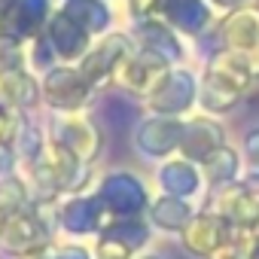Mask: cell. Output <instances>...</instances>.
I'll return each instance as SVG.
<instances>
[{"label": "cell", "mask_w": 259, "mask_h": 259, "mask_svg": "<svg viewBox=\"0 0 259 259\" xmlns=\"http://www.w3.org/2000/svg\"><path fill=\"white\" fill-rule=\"evenodd\" d=\"M55 204H34L31 201L25 210L10 217L4 223V238H0L4 250H10L13 256H25V259L43 256L55 238V229H58Z\"/></svg>", "instance_id": "7a4b0ae2"}, {"label": "cell", "mask_w": 259, "mask_h": 259, "mask_svg": "<svg viewBox=\"0 0 259 259\" xmlns=\"http://www.w3.org/2000/svg\"><path fill=\"white\" fill-rule=\"evenodd\" d=\"M40 89H43V107H49V113H82L92 110L98 98V92L89 85L82 70L67 61L49 67L40 76Z\"/></svg>", "instance_id": "5b68a950"}, {"label": "cell", "mask_w": 259, "mask_h": 259, "mask_svg": "<svg viewBox=\"0 0 259 259\" xmlns=\"http://www.w3.org/2000/svg\"><path fill=\"white\" fill-rule=\"evenodd\" d=\"M104 235H110V238L122 241L125 247H132V250L138 253L141 247H147V244H150V238H153V226H150V220L128 217V220H113V223L107 226V232H104Z\"/></svg>", "instance_id": "d4e9b609"}, {"label": "cell", "mask_w": 259, "mask_h": 259, "mask_svg": "<svg viewBox=\"0 0 259 259\" xmlns=\"http://www.w3.org/2000/svg\"><path fill=\"white\" fill-rule=\"evenodd\" d=\"M150 113L162 116H189L198 107V76L186 64L171 67L168 76L159 82V89L144 101Z\"/></svg>", "instance_id": "30bf717a"}, {"label": "cell", "mask_w": 259, "mask_h": 259, "mask_svg": "<svg viewBox=\"0 0 259 259\" xmlns=\"http://www.w3.org/2000/svg\"><path fill=\"white\" fill-rule=\"evenodd\" d=\"M0 101L10 104L16 113H37L43 107L40 76L31 67L4 73V76H0Z\"/></svg>", "instance_id": "d6986e66"}, {"label": "cell", "mask_w": 259, "mask_h": 259, "mask_svg": "<svg viewBox=\"0 0 259 259\" xmlns=\"http://www.w3.org/2000/svg\"><path fill=\"white\" fill-rule=\"evenodd\" d=\"M186 116H162V113H147L135 128H132V144L147 162H165L180 153Z\"/></svg>", "instance_id": "52a82bcc"}, {"label": "cell", "mask_w": 259, "mask_h": 259, "mask_svg": "<svg viewBox=\"0 0 259 259\" xmlns=\"http://www.w3.org/2000/svg\"><path fill=\"white\" fill-rule=\"evenodd\" d=\"M19 174H22V180H25L28 195H31L34 204H55L61 198V186H58V177H55L49 159L19 165Z\"/></svg>", "instance_id": "cb8c5ba5"}, {"label": "cell", "mask_w": 259, "mask_h": 259, "mask_svg": "<svg viewBox=\"0 0 259 259\" xmlns=\"http://www.w3.org/2000/svg\"><path fill=\"white\" fill-rule=\"evenodd\" d=\"M43 259H92V253L82 247V244H49Z\"/></svg>", "instance_id": "4dcf8cb0"}, {"label": "cell", "mask_w": 259, "mask_h": 259, "mask_svg": "<svg viewBox=\"0 0 259 259\" xmlns=\"http://www.w3.org/2000/svg\"><path fill=\"white\" fill-rule=\"evenodd\" d=\"M241 156H244V168H259V125L250 128L241 141Z\"/></svg>", "instance_id": "1f68e13d"}, {"label": "cell", "mask_w": 259, "mask_h": 259, "mask_svg": "<svg viewBox=\"0 0 259 259\" xmlns=\"http://www.w3.org/2000/svg\"><path fill=\"white\" fill-rule=\"evenodd\" d=\"M43 37H46L49 46L55 49L58 61H67V64H76V61L92 49V43H95V37H92L89 31H82V28H79L70 16H64L58 7H55L52 19L46 22Z\"/></svg>", "instance_id": "e0dca14e"}, {"label": "cell", "mask_w": 259, "mask_h": 259, "mask_svg": "<svg viewBox=\"0 0 259 259\" xmlns=\"http://www.w3.org/2000/svg\"><path fill=\"white\" fill-rule=\"evenodd\" d=\"M201 174H204L207 192L241 180V177H244V156H241V150L232 147V144H226L223 150H217V153L201 165Z\"/></svg>", "instance_id": "603a6c76"}, {"label": "cell", "mask_w": 259, "mask_h": 259, "mask_svg": "<svg viewBox=\"0 0 259 259\" xmlns=\"http://www.w3.org/2000/svg\"><path fill=\"white\" fill-rule=\"evenodd\" d=\"M22 67H28V43L4 31L0 34V76Z\"/></svg>", "instance_id": "4316f807"}, {"label": "cell", "mask_w": 259, "mask_h": 259, "mask_svg": "<svg viewBox=\"0 0 259 259\" xmlns=\"http://www.w3.org/2000/svg\"><path fill=\"white\" fill-rule=\"evenodd\" d=\"M95 192H98V198L104 201V207H107V213H110L113 220L144 217V213L150 210V201H153L147 183H144L135 171H125V168L98 177Z\"/></svg>", "instance_id": "8992f818"}, {"label": "cell", "mask_w": 259, "mask_h": 259, "mask_svg": "<svg viewBox=\"0 0 259 259\" xmlns=\"http://www.w3.org/2000/svg\"><path fill=\"white\" fill-rule=\"evenodd\" d=\"M28 204H31V195H28V186H25L22 174H13V177L0 180V220L7 223L10 217H16Z\"/></svg>", "instance_id": "484cf974"}, {"label": "cell", "mask_w": 259, "mask_h": 259, "mask_svg": "<svg viewBox=\"0 0 259 259\" xmlns=\"http://www.w3.org/2000/svg\"><path fill=\"white\" fill-rule=\"evenodd\" d=\"M58 64V55H55V49L49 46V40L40 34V37H34V40H28V67L37 73V76H43L49 67H55Z\"/></svg>", "instance_id": "83f0119b"}, {"label": "cell", "mask_w": 259, "mask_h": 259, "mask_svg": "<svg viewBox=\"0 0 259 259\" xmlns=\"http://www.w3.org/2000/svg\"><path fill=\"white\" fill-rule=\"evenodd\" d=\"M259 82L256 70L226 52V49H217L207 61H204V70L198 76V107L210 116H229L232 110H238V104L244 101V95H250V89Z\"/></svg>", "instance_id": "6da1fadb"}, {"label": "cell", "mask_w": 259, "mask_h": 259, "mask_svg": "<svg viewBox=\"0 0 259 259\" xmlns=\"http://www.w3.org/2000/svg\"><path fill=\"white\" fill-rule=\"evenodd\" d=\"M46 128H49V141L61 144L64 150H70L85 165H95L104 156L107 132L89 110H82V113H52Z\"/></svg>", "instance_id": "3957f363"}, {"label": "cell", "mask_w": 259, "mask_h": 259, "mask_svg": "<svg viewBox=\"0 0 259 259\" xmlns=\"http://www.w3.org/2000/svg\"><path fill=\"white\" fill-rule=\"evenodd\" d=\"M128 31H132L138 49L159 55V58L168 61L171 67L186 64V55H189V49H186V37H180V34L162 19V16H156V19H144V22H132V28H128Z\"/></svg>", "instance_id": "5bb4252c"}, {"label": "cell", "mask_w": 259, "mask_h": 259, "mask_svg": "<svg viewBox=\"0 0 259 259\" xmlns=\"http://www.w3.org/2000/svg\"><path fill=\"white\" fill-rule=\"evenodd\" d=\"M168 70H171V64L162 61L159 55L144 52V49H135L132 55L125 58V64L119 67L116 85H113V89H119V92H125V95H132V98L147 101V98L159 89V82L168 76Z\"/></svg>", "instance_id": "7c38bea8"}, {"label": "cell", "mask_w": 259, "mask_h": 259, "mask_svg": "<svg viewBox=\"0 0 259 259\" xmlns=\"http://www.w3.org/2000/svg\"><path fill=\"white\" fill-rule=\"evenodd\" d=\"M0 238H4V220H0Z\"/></svg>", "instance_id": "8d00e7d4"}, {"label": "cell", "mask_w": 259, "mask_h": 259, "mask_svg": "<svg viewBox=\"0 0 259 259\" xmlns=\"http://www.w3.org/2000/svg\"><path fill=\"white\" fill-rule=\"evenodd\" d=\"M162 19L186 40H198L207 28H213V10L207 0H165Z\"/></svg>", "instance_id": "ac0fdd59"}, {"label": "cell", "mask_w": 259, "mask_h": 259, "mask_svg": "<svg viewBox=\"0 0 259 259\" xmlns=\"http://www.w3.org/2000/svg\"><path fill=\"white\" fill-rule=\"evenodd\" d=\"M55 220H58L61 232L76 235V238L79 235H104L107 226L113 223V217L107 213V207L95 189L76 192V195H61L55 204Z\"/></svg>", "instance_id": "9c48e42d"}, {"label": "cell", "mask_w": 259, "mask_h": 259, "mask_svg": "<svg viewBox=\"0 0 259 259\" xmlns=\"http://www.w3.org/2000/svg\"><path fill=\"white\" fill-rule=\"evenodd\" d=\"M198 213L195 201L192 198H177V195H156L150 201V210H147V220L153 229L165 232V235H180L192 217Z\"/></svg>", "instance_id": "ffe728a7"}, {"label": "cell", "mask_w": 259, "mask_h": 259, "mask_svg": "<svg viewBox=\"0 0 259 259\" xmlns=\"http://www.w3.org/2000/svg\"><path fill=\"white\" fill-rule=\"evenodd\" d=\"M235 229L217 213V210H210L207 204L192 217V223L180 232V241H183V247L192 253V256H210L217 247H223L226 241H229V235H232Z\"/></svg>", "instance_id": "2e32d148"}, {"label": "cell", "mask_w": 259, "mask_h": 259, "mask_svg": "<svg viewBox=\"0 0 259 259\" xmlns=\"http://www.w3.org/2000/svg\"><path fill=\"white\" fill-rule=\"evenodd\" d=\"M16 128H19V113L0 101V141H13L16 138Z\"/></svg>", "instance_id": "836d02e7"}, {"label": "cell", "mask_w": 259, "mask_h": 259, "mask_svg": "<svg viewBox=\"0 0 259 259\" xmlns=\"http://www.w3.org/2000/svg\"><path fill=\"white\" fill-rule=\"evenodd\" d=\"M165 0H125V10L132 22H144V19H156L162 16Z\"/></svg>", "instance_id": "f546056e"}, {"label": "cell", "mask_w": 259, "mask_h": 259, "mask_svg": "<svg viewBox=\"0 0 259 259\" xmlns=\"http://www.w3.org/2000/svg\"><path fill=\"white\" fill-rule=\"evenodd\" d=\"M213 34L220 49L244 58L259 76V4L226 13L220 25H213Z\"/></svg>", "instance_id": "ba28073f"}, {"label": "cell", "mask_w": 259, "mask_h": 259, "mask_svg": "<svg viewBox=\"0 0 259 259\" xmlns=\"http://www.w3.org/2000/svg\"><path fill=\"white\" fill-rule=\"evenodd\" d=\"M138 49L132 31H122V28H113L110 34L98 37L92 43V49L76 61V67L82 70V76L89 79V85L95 92H104V89H113L116 85V73L119 67L125 64V58Z\"/></svg>", "instance_id": "277c9868"}, {"label": "cell", "mask_w": 259, "mask_h": 259, "mask_svg": "<svg viewBox=\"0 0 259 259\" xmlns=\"http://www.w3.org/2000/svg\"><path fill=\"white\" fill-rule=\"evenodd\" d=\"M210 4V10L213 13H235V10H241V7H250V4H256V0H207Z\"/></svg>", "instance_id": "e575fe53"}, {"label": "cell", "mask_w": 259, "mask_h": 259, "mask_svg": "<svg viewBox=\"0 0 259 259\" xmlns=\"http://www.w3.org/2000/svg\"><path fill=\"white\" fill-rule=\"evenodd\" d=\"M13 7H16V0H0V34L7 31V22H10Z\"/></svg>", "instance_id": "d590c367"}, {"label": "cell", "mask_w": 259, "mask_h": 259, "mask_svg": "<svg viewBox=\"0 0 259 259\" xmlns=\"http://www.w3.org/2000/svg\"><path fill=\"white\" fill-rule=\"evenodd\" d=\"M226 144H229V132L220 122V116H210V113L201 110L195 116H186V128H183V141H180L177 156H186L189 162L204 165Z\"/></svg>", "instance_id": "4fadbf2b"}, {"label": "cell", "mask_w": 259, "mask_h": 259, "mask_svg": "<svg viewBox=\"0 0 259 259\" xmlns=\"http://www.w3.org/2000/svg\"><path fill=\"white\" fill-rule=\"evenodd\" d=\"M52 13H55V0H16V7L10 13V22H7V34L28 43V40L43 34Z\"/></svg>", "instance_id": "44dd1931"}, {"label": "cell", "mask_w": 259, "mask_h": 259, "mask_svg": "<svg viewBox=\"0 0 259 259\" xmlns=\"http://www.w3.org/2000/svg\"><path fill=\"white\" fill-rule=\"evenodd\" d=\"M58 10H61L64 16H70V19H73L82 31H89L95 40L104 37V34H110V31H113V22H116L113 7L107 4V0H61Z\"/></svg>", "instance_id": "7402d4cb"}, {"label": "cell", "mask_w": 259, "mask_h": 259, "mask_svg": "<svg viewBox=\"0 0 259 259\" xmlns=\"http://www.w3.org/2000/svg\"><path fill=\"white\" fill-rule=\"evenodd\" d=\"M95 259H135V250L125 247V244L116 241V238H110V235H98Z\"/></svg>", "instance_id": "f1b7e54d"}, {"label": "cell", "mask_w": 259, "mask_h": 259, "mask_svg": "<svg viewBox=\"0 0 259 259\" xmlns=\"http://www.w3.org/2000/svg\"><path fill=\"white\" fill-rule=\"evenodd\" d=\"M107 4H113V0H107Z\"/></svg>", "instance_id": "74e56055"}, {"label": "cell", "mask_w": 259, "mask_h": 259, "mask_svg": "<svg viewBox=\"0 0 259 259\" xmlns=\"http://www.w3.org/2000/svg\"><path fill=\"white\" fill-rule=\"evenodd\" d=\"M19 174V153L13 147V141H0V180Z\"/></svg>", "instance_id": "d6a6232c"}, {"label": "cell", "mask_w": 259, "mask_h": 259, "mask_svg": "<svg viewBox=\"0 0 259 259\" xmlns=\"http://www.w3.org/2000/svg\"><path fill=\"white\" fill-rule=\"evenodd\" d=\"M156 183L162 195H177V198H198L207 186H204V174L201 165L189 162L186 156H171L165 162L156 165Z\"/></svg>", "instance_id": "9a60e30c"}, {"label": "cell", "mask_w": 259, "mask_h": 259, "mask_svg": "<svg viewBox=\"0 0 259 259\" xmlns=\"http://www.w3.org/2000/svg\"><path fill=\"white\" fill-rule=\"evenodd\" d=\"M210 210H217L232 229L238 232H259V192L247 186L244 180H235L229 186H220L204 201Z\"/></svg>", "instance_id": "8fae6325"}]
</instances>
